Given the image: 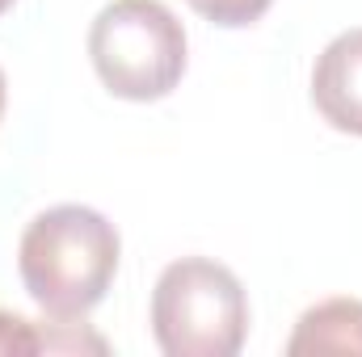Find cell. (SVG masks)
<instances>
[{"label":"cell","instance_id":"obj_1","mask_svg":"<svg viewBox=\"0 0 362 357\" xmlns=\"http://www.w3.org/2000/svg\"><path fill=\"white\" fill-rule=\"evenodd\" d=\"M118 227L93 206H51L42 210L17 244V273L25 294L51 320H85L105 298L118 273Z\"/></svg>","mask_w":362,"mask_h":357},{"label":"cell","instance_id":"obj_2","mask_svg":"<svg viewBox=\"0 0 362 357\" xmlns=\"http://www.w3.org/2000/svg\"><path fill=\"white\" fill-rule=\"evenodd\" d=\"M152 337L165 357H236L249 337V294L211 257H181L156 277Z\"/></svg>","mask_w":362,"mask_h":357},{"label":"cell","instance_id":"obj_3","mask_svg":"<svg viewBox=\"0 0 362 357\" xmlns=\"http://www.w3.org/2000/svg\"><path fill=\"white\" fill-rule=\"evenodd\" d=\"M89 59L122 101H160L185 76V30L160 0H110L89 25Z\"/></svg>","mask_w":362,"mask_h":357},{"label":"cell","instance_id":"obj_4","mask_svg":"<svg viewBox=\"0 0 362 357\" xmlns=\"http://www.w3.org/2000/svg\"><path fill=\"white\" fill-rule=\"evenodd\" d=\"M312 105L320 118L341 131L362 139V25L337 34L312 68Z\"/></svg>","mask_w":362,"mask_h":357},{"label":"cell","instance_id":"obj_5","mask_svg":"<svg viewBox=\"0 0 362 357\" xmlns=\"http://www.w3.org/2000/svg\"><path fill=\"white\" fill-rule=\"evenodd\" d=\"M291 357L358 353L362 357V298H325L308 307L286 341Z\"/></svg>","mask_w":362,"mask_h":357},{"label":"cell","instance_id":"obj_6","mask_svg":"<svg viewBox=\"0 0 362 357\" xmlns=\"http://www.w3.org/2000/svg\"><path fill=\"white\" fill-rule=\"evenodd\" d=\"M185 4L198 17H206V21L223 25V30H245V25H253V21H262L270 13L274 0H185Z\"/></svg>","mask_w":362,"mask_h":357},{"label":"cell","instance_id":"obj_7","mask_svg":"<svg viewBox=\"0 0 362 357\" xmlns=\"http://www.w3.org/2000/svg\"><path fill=\"white\" fill-rule=\"evenodd\" d=\"M47 349V328L17 311H0V357L13 353H42Z\"/></svg>","mask_w":362,"mask_h":357},{"label":"cell","instance_id":"obj_8","mask_svg":"<svg viewBox=\"0 0 362 357\" xmlns=\"http://www.w3.org/2000/svg\"><path fill=\"white\" fill-rule=\"evenodd\" d=\"M4 97H8V85H4V72H0V118H4Z\"/></svg>","mask_w":362,"mask_h":357},{"label":"cell","instance_id":"obj_9","mask_svg":"<svg viewBox=\"0 0 362 357\" xmlns=\"http://www.w3.org/2000/svg\"><path fill=\"white\" fill-rule=\"evenodd\" d=\"M8 8H13V0H0V17H4V13H8Z\"/></svg>","mask_w":362,"mask_h":357}]
</instances>
